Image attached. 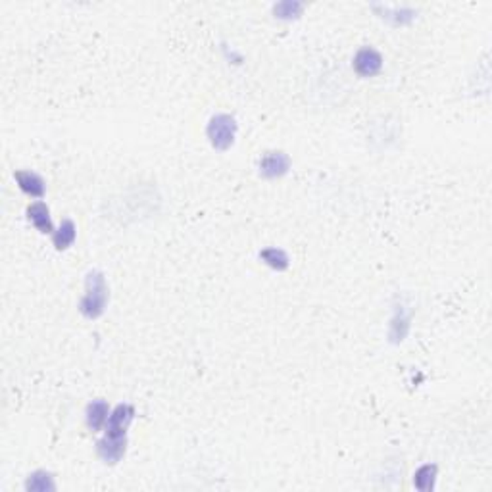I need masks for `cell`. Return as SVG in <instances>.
<instances>
[{"instance_id": "1", "label": "cell", "mask_w": 492, "mask_h": 492, "mask_svg": "<svg viewBox=\"0 0 492 492\" xmlns=\"http://www.w3.org/2000/svg\"><path fill=\"white\" fill-rule=\"evenodd\" d=\"M135 417V408L131 404H118L110 412L106 421V435L97 444V454L104 464H118L125 456L127 448V429Z\"/></svg>"}, {"instance_id": "2", "label": "cell", "mask_w": 492, "mask_h": 492, "mask_svg": "<svg viewBox=\"0 0 492 492\" xmlns=\"http://www.w3.org/2000/svg\"><path fill=\"white\" fill-rule=\"evenodd\" d=\"M108 299H110V291L104 273L90 271L85 279V294L79 302V312L87 319H98L106 312Z\"/></svg>"}, {"instance_id": "3", "label": "cell", "mask_w": 492, "mask_h": 492, "mask_svg": "<svg viewBox=\"0 0 492 492\" xmlns=\"http://www.w3.org/2000/svg\"><path fill=\"white\" fill-rule=\"evenodd\" d=\"M236 129H239V125H236L233 116L215 114L214 118L210 119L208 127H206V137H208L210 145L214 146L215 150L225 152L235 143Z\"/></svg>"}, {"instance_id": "4", "label": "cell", "mask_w": 492, "mask_h": 492, "mask_svg": "<svg viewBox=\"0 0 492 492\" xmlns=\"http://www.w3.org/2000/svg\"><path fill=\"white\" fill-rule=\"evenodd\" d=\"M352 66L360 77H375L383 70V56L373 47H361L354 56Z\"/></svg>"}, {"instance_id": "5", "label": "cell", "mask_w": 492, "mask_h": 492, "mask_svg": "<svg viewBox=\"0 0 492 492\" xmlns=\"http://www.w3.org/2000/svg\"><path fill=\"white\" fill-rule=\"evenodd\" d=\"M258 169H260V175L264 179H277V177H283L289 169H291V160L284 152H265L262 158H260V164H258Z\"/></svg>"}, {"instance_id": "6", "label": "cell", "mask_w": 492, "mask_h": 492, "mask_svg": "<svg viewBox=\"0 0 492 492\" xmlns=\"http://www.w3.org/2000/svg\"><path fill=\"white\" fill-rule=\"evenodd\" d=\"M14 179L18 183V187L28 194V196H33V198H42L44 193H47V185H44V179L41 175L35 174V172H16Z\"/></svg>"}, {"instance_id": "7", "label": "cell", "mask_w": 492, "mask_h": 492, "mask_svg": "<svg viewBox=\"0 0 492 492\" xmlns=\"http://www.w3.org/2000/svg\"><path fill=\"white\" fill-rule=\"evenodd\" d=\"M28 220L35 225L37 231L42 233V235H52L54 233L50 210L44 202H33L31 206H28Z\"/></svg>"}, {"instance_id": "8", "label": "cell", "mask_w": 492, "mask_h": 492, "mask_svg": "<svg viewBox=\"0 0 492 492\" xmlns=\"http://www.w3.org/2000/svg\"><path fill=\"white\" fill-rule=\"evenodd\" d=\"M108 417H110V406H108V402H104V400H92V402L87 406L85 421H87V427H89L92 433L106 427Z\"/></svg>"}, {"instance_id": "9", "label": "cell", "mask_w": 492, "mask_h": 492, "mask_svg": "<svg viewBox=\"0 0 492 492\" xmlns=\"http://www.w3.org/2000/svg\"><path fill=\"white\" fill-rule=\"evenodd\" d=\"M76 236H77L76 223L71 222V220H64L62 225L52 233V243H54V248L68 250L71 244L76 243Z\"/></svg>"}, {"instance_id": "10", "label": "cell", "mask_w": 492, "mask_h": 492, "mask_svg": "<svg viewBox=\"0 0 492 492\" xmlns=\"http://www.w3.org/2000/svg\"><path fill=\"white\" fill-rule=\"evenodd\" d=\"M437 465L425 464L421 465L416 473H414V486L417 491L427 492L435 486V479H437Z\"/></svg>"}, {"instance_id": "11", "label": "cell", "mask_w": 492, "mask_h": 492, "mask_svg": "<svg viewBox=\"0 0 492 492\" xmlns=\"http://www.w3.org/2000/svg\"><path fill=\"white\" fill-rule=\"evenodd\" d=\"M25 488L31 492H47V491H54L56 483L52 473L49 472H35L31 473L25 481Z\"/></svg>"}, {"instance_id": "12", "label": "cell", "mask_w": 492, "mask_h": 492, "mask_svg": "<svg viewBox=\"0 0 492 492\" xmlns=\"http://www.w3.org/2000/svg\"><path fill=\"white\" fill-rule=\"evenodd\" d=\"M260 260L275 271H284L289 268V264H291L287 252L281 248H264L260 252Z\"/></svg>"}, {"instance_id": "13", "label": "cell", "mask_w": 492, "mask_h": 492, "mask_svg": "<svg viewBox=\"0 0 492 492\" xmlns=\"http://www.w3.org/2000/svg\"><path fill=\"white\" fill-rule=\"evenodd\" d=\"M304 6L300 2H291V0H284V2H279L273 6V14L275 18H281V20H296L300 14H302Z\"/></svg>"}, {"instance_id": "14", "label": "cell", "mask_w": 492, "mask_h": 492, "mask_svg": "<svg viewBox=\"0 0 492 492\" xmlns=\"http://www.w3.org/2000/svg\"><path fill=\"white\" fill-rule=\"evenodd\" d=\"M408 321H409L408 318H402V316H400V323H402V325L408 327ZM395 327H398V319L396 318H395V321H392V329H395Z\"/></svg>"}]
</instances>
